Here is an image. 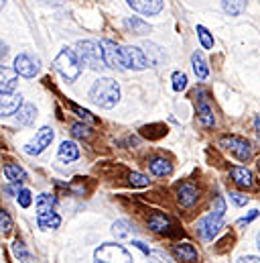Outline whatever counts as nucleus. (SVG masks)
Segmentation results:
<instances>
[{
	"label": "nucleus",
	"mask_w": 260,
	"mask_h": 263,
	"mask_svg": "<svg viewBox=\"0 0 260 263\" xmlns=\"http://www.w3.org/2000/svg\"><path fill=\"white\" fill-rule=\"evenodd\" d=\"M4 176H6V180L12 182V184H23V182H27L25 170L18 167V165H14V163H6V165H4Z\"/></svg>",
	"instance_id": "20"
},
{
	"label": "nucleus",
	"mask_w": 260,
	"mask_h": 263,
	"mask_svg": "<svg viewBox=\"0 0 260 263\" xmlns=\"http://www.w3.org/2000/svg\"><path fill=\"white\" fill-rule=\"evenodd\" d=\"M197 198H199V194H197V188H195L193 184L183 182V184L177 186V200H179L181 206L191 208L195 202H197Z\"/></svg>",
	"instance_id": "14"
},
{
	"label": "nucleus",
	"mask_w": 260,
	"mask_h": 263,
	"mask_svg": "<svg viewBox=\"0 0 260 263\" xmlns=\"http://www.w3.org/2000/svg\"><path fill=\"white\" fill-rule=\"evenodd\" d=\"M187 88V76L183 71H175L173 73V90L175 92H181Z\"/></svg>",
	"instance_id": "31"
},
{
	"label": "nucleus",
	"mask_w": 260,
	"mask_h": 263,
	"mask_svg": "<svg viewBox=\"0 0 260 263\" xmlns=\"http://www.w3.org/2000/svg\"><path fill=\"white\" fill-rule=\"evenodd\" d=\"M6 55H8V47H6V43H2V41H0V62H2Z\"/></svg>",
	"instance_id": "41"
},
{
	"label": "nucleus",
	"mask_w": 260,
	"mask_h": 263,
	"mask_svg": "<svg viewBox=\"0 0 260 263\" xmlns=\"http://www.w3.org/2000/svg\"><path fill=\"white\" fill-rule=\"evenodd\" d=\"M191 64H193L195 76H197L199 80H205V78L209 76V67H207L205 60H203V55H201L199 51H195L193 55H191Z\"/></svg>",
	"instance_id": "24"
},
{
	"label": "nucleus",
	"mask_w": 260,
	"mask_h": 263,
	"mask_svg": "<svg viewBox=\"0 0 260 263\" xmlns=\"http://www.w3.org/2000/svg\"><path fill=\"white\" fill-rule=\"evenodd\" d=\"M220 145L226 147L232 155H236L240 161H248L252 157V149H250V143L242 137H236V135H230V137H222L220 139Z\"/></svg>",
	"instance_id": "6"
},
{
	"label": "nucleus",
	"mask_w": 260,
	"mask_h": 263,
	"mask_svg": "<svg viewBox=\"0 0 260 263\" xmlns=\"http://www.w3.org/2000/svg\"><path fill=\"white\" fill-rule=\"evenodd\" d=\"M256 216H258V210H252V212H250V214H248L246 218H242V220H240L238 224H248V222H250V220H254Z\"/></svg>",
	"instance_id": "39"
},
{
	"label": "nucleus",
	"mask_w": 260,
	"mask_h": 263,
	"mask_svg": "<svg viewBox=\"0 0 260 263\" xmlns=\"http://www.w3.org/2000/svg\"><path fill=\"white\" fill-rule=\"evenodd\" d=\"M132 10L140 14H159L163 10V0H126Z\"/></svg>",
	"instance_id": "13"
},
{
	"label": "nucleus",
	"mask_w": 260,
	"mask_h": 263,
	"mask_svg": "<svg viewBox=\"0 0 260 263\" xmlns=\"http://www.w3.org/2000/svg\"><path fill=\"white\" fill-rule=\"evenodd\" d=\"M23 106V96L14 92H0V117L16 115Z\"/></svg>",
	"instance_id": "10"
},
{
	"label": "nucleus",
	"mask_w": 260,
	"mask_h": 263,
	"mask_svg": "<svg viewBox=\"0 0 260 263\" xmlns=\"http://www.w3.org/2000/svg\"><path fill=\"white\" fill-rule=\"evenodd\" d=\"M148 229L153 233H161V235H171V229H173V220L163 214V212H155L148 216Z\"/></svg>",
	"instance_id": "12"
},
{
	"label": "nucleus",
	"mask_w": 260,
	"mask_h": 263,
	"mask_svg": "<svg viewBox=\"0 0 260 263\" xmlns=\"http://www.w3.org/2000/svg\"><path fill=\"white\" fill-rule=\"evenodd\" d=\"M197 35H199V41L205 49H213V37L209 35V31L203 25H197Z\"/></svg>",
	"instance_id": "30"
},
{
	"label": "nucleus",
	"mask_w": 260,
	"mask_h": 263,
	"mask_svg": "<svg viewBox=\"0 0 260 263\" xmlns=\"http://www.w3.org/2000/svg\"><path fill=\"white\" fill-rule=\"evenodd\" d=\"M197 110H199V121L203 127H213V110L209 108L207 100L205 98H199V104H197Z\"/></svg>",
	"instance_id": "22"
},
{
	"label": "nucleus",
	"mask_w": 260,
	"mask_h": 263,
	"mask_svg": "<svg viewBox=\"0 0 260 263\" xmlns=\"http://www.w3.org/2000/svg\"><path fill=\"white\" fill-rule=\"evenodd\" d=\"M254 127H256V131H260V115L256 117V121H254Z\"/></svg>",
	"instance_id": "43"
},
{
	"label": "nucleus",
	"mask_w": 260,
	"mask_h": 263,
	"mask_svg": "<svg viewBox=\"0 0 260 263\" xmlns=\"http://www.w3.org/2000/svg\"><path fill=\"white\" fill-rule=\"evenodd\" d=\"M236 263H260L258 257H254V255H248V257H240Z\"/></svg>",
	"instance_id": "40"
},
{
	"label": "nucleus",
	"mask_w": 260,
	"mask_h": 263,
	"mask_svg": "<svg viewBox=\"0 0 260 263\" xmlns=\"http://www.w3.org/2000/svg\"><path fill=\"white\" fill-rule=\"evenodd\" d=\"M258 247H260V233H258Z\"/></svg>",
	"instance_id": "45"
},
{
	"label": "nucleus",
	"mask_w": 260,
	"mask_h": 263,
	"mask_svg": "<svg viewBox=\"0 0 260 263\" xmlns=\"http://www.w3.org/2000/svg\"><path fill=\"white\" fill-rule=\"evenodd\" d=\"M102 55H104V66L112 67V69H124V62H122V51L114 41L104 39L102 43Z\"/></svg>",
	"instance_id": "7"
},
{
	"label": "nucleus",
	"mask_w": 260,
	"mask_h": 263,
	"mask_svg": "<svg viewBox=\"0 0 260 263\" xmlns=\"http://www.w3.org/2000/svg\"><path fill=\"white\" fill-rule=\"evenodd\" d=\"M124 25H126V29L132 31L134 35H148L150 33V25L144 23L142 18H138V16H128L124 21Z\"/></svg>",
	"instance_id": "21"
},
{
	"label": "nucleus",
	"mask_w": 260,
	"mask_h": 263,
	"mask_svg": "<svg viewBox=\"0 0 260 263\" xmlns=\"http://www.w3.org/2000/svg\"><path fill=\"white\" fill-rule=\"evenodd\" d=\"M35 119H37V108H35L33 104H23L20 110L16 112V121H18V125H23V127L33 125Z\"/></svg>",
	"instance_id": "19"
},
{
	"label": "nucleus",
	"mask_w": 260,
	"mask_h": 263,
	"mask_svg": "<svg viewBox=\"0 0 260 263\" xmlns=\"http://www.w3.org/2000/svg\"><path fill=\"white\" fill-rule=\"evenodd\" d=\"M37 224L41 229H57L61 224V218L55 212H47V214H39L37 216Z\"/></svg>",
	"instance_id": "26"
},
{
	"label": "nucleus",
	"mask_w": 260,
	"mask_h": 263,
	"mask_svg": "<svg viewBox=\"0 0 260 263\" xmlns=\"http://www.w3.org/2000/svg\"><path fill=\"white\" fill-rule=\"evenodd\" d=\"M18 73L14 67L0 66V92H12L16 88Z\"/></svg>",
	"instance_id": "15"
},
{
	"label": "nucleus",
	"mask_w": 260,
	"mask_h": 263,
	"mask_svg": "<svg viewBox=\"0 0 260 263\" xmlns=\"http://www.w3.org/2000/svg\"><path fill=\"white\" fill-rule=\"evenodd\" d=\"M96 261L98 263H132V255L124 247L120 245H112V243H106V245H100L94 253Z\"/></svg>",
	"instance_id": "5"
},
{
	"label": "nucleus",
	"mask_w": 260,
	"mask_h": 263,
	"mask_svg": "<svg viewBox=\"0 0 260 263\" xmlns=\"http://www.w3.org/2000/svg\"><path fill=\"white\" fill-rule=\"evenodd\" d=\"M16 196H18V204H20L23 208H29V206H31V202H33V198H31V192H29L27 188H23V190H18V192H16Z\"/></svg>",
	"instance_id": "37"
},
{
	"label": "nucleus",
	"mask_w": 260,
	"mask_h": 263,
	"mask_svg": "<svg viewBox=\"0 0 260 263\" xmlns=\"http://www.w3.org/2000/svg\"><path fill=\"white\" fill-rule=\"evenodd\" d=\"M39 60L37 58H33V55H29V53H20V55H16V60H14V69H16V73L18 76H23V78H35L37 73H39Z\"/></svg>",
	"instance_id": "9"
},
{
	"label": "nucleus",
	"mask_w": 260,
	"mask_h": 263,
	"mask_svg": "<svg viewBox=\"0 0 260 263\" xmlns=\"http://www.w3.org/2000/svg\"><path fill=\"white\" fill-rule=\"evenodd\" d=\"M230 198H232V202H234L236 206H244V204H248V196H244V194H240V192H232Z\"/></svg>",
	"instance_id": "38"
},
{
	"label": "nucleus",
	"mask_w": 260,
	"mask_h": 263,
	"mask_svg": "<svg viewBox=\"0 0 260 263\" xmlns=\"http://www.w3.org/2000/svg\"><path fill=\"white\" fill-rule=\"evenodd\" d=\"M53 66H55V69L63 76L67 82L77 80L79 73H81V62H79L75 49H61V53L55 58Z\"/></svg>",
	"instance_id": "3"
},
{
	"label": "nucleus",
	"mask_w": 260,
	"mask_h": 263,
	"mask_svg": "<svg viewBox=\"0 0 260 263\" xmlns=\"http://www.w3.org/2000/svg\"><path fill=\"white\" fill-rule=\"evenodd\" d=\"M57 198L51 196V194H41L37 198V216L39 214H47V212H53V206H55Z\"/></svg>",
	"instance_id": "27"
},
{
	"label": "nucleus",
	"mask_w": 260,
	"mask_h": 263,
	"mask_svg": "<svg viewBox=\"0 0 260 263\" xmlns=\"http://www.w3.org/2000/svg\"><path fill=\"white\" fill-rule=\"evenodd\" d=\"M90 98L94 104H98L102 108H112V106H116V102L120 98V86L112 78H100L92 86Z\"/></svg>",
	"instance_id": "1"
},
{
	"label": "nucleus",
	"mask_w": 260,
	"mask_h": 263,
	"mask_svg": "<svg viewBox=\"0 0 260 263\" xmlns=\"http://www.w3.org/2000/svg\"><path fill=\"white\" fill-rule=\"evenodd\" d=\"M120 51H122L124 67H128V69H144L148 66V60H146V55L142 53L140 47L126 45V47H120Z\"/></svg>",
	"instance_id": "8"
},
{
	"label": "nucleus",
	"mask_w": 260,
	"mask_h": 263,
	"mask_svg": "<svg viewBox=\"0 0 260 263\" xmlns=\"http://www.w3.org/2000/svg\"><path fill=\"white\" fill-rule=\"evenodd\" d=\"M41 2H45V4H51V6H57V4H63L65 0H41Z\"/></svg>",
	"instance_id": "42"
},
{
	"label": "nucleus",
	"mask_w": 260,
	"mask_h": 263,
	"mask_svg": "<svg viewBox=\"0 0 260 263\" xmlns=\"http://www.w3.org/2000/svg\"><path fill=\"white\" fill-rule=\"evenodd\" d=\"M112 235L116 237V239H126L130 237V227L126 220H118V222H114V227H112Z\"/></svg>",
	"instance_id": "29"
},
{
	"label": "nucleus",
	"mask_w": 260,
	"mask_h": 263,
	"mask_svg": "<svg viewBox=\"0 0 260 263\" xmlns=\"http://www.w3.org/2000/svg\"><path fill=\"white\" fill-rule=\"evenodd\" d=\"M71 135L77 137V139H88V137H90V129H88V125H83V123H75V125L71 127Z\"/></svg>",
	"instance_id": "34"
},
{
	"label": "nucleus",
	"mask_w": 260,
	"mask_h": 263,
	"mask_svg": "<svg viewBox=\"0 0 260 263\" xmlns=\"http://www.w3.org/2000/svg\"><path fill=\"white\" fill-rule=\"evenodd\" d=\"M75 53L81 62V66H88L90 69H102L104 55H102V45L96 41H79L75 45Z\"/></svg>",
	"instance_id": "4"
},
{
	"label": "nucleus",
	"mask_w": 260,
	"mask_h": 263,
	"mask_svg": "<svg viewBox=\"0 0 260 263\" xmlns=\"http://www.w3.org/2000/svg\"><path fill=\"white\" fill-rule=\"evenodd\" d=\"M224 212H226V204H224V198H215V208L211 210V214H207L205 218H201L197 222V231L201 235L203 241H211L218 231L222 229V218H224Z\"/></svg>",
	"instance_id": "2"
},
{
	"label": "nucleus",
	"mask_w": 260,
	"mask_h": 263,
	"mask_svg": "<svg viewBox=\"0 0 260 263\" xmlns=\"http://www.w3.org/2000/svg\"><path fill=\"white\" fill-rule=\"evenodd\" d=\"M224 12L230 16H238L244 8H246V0H222Z\"/></svg>",
	"instance_id": "28"
},
{
	"label": "nucleus",
	"mask_w": 260,
	"mask_h": 263,
	"mask_svg": "<svg viewBox=\"0 0 260 263\" xmlns=\"http://www.w3.org/2000/svg\"><path fill=\"white\" fill-rule=\"evenodd\" d=\"M173 255L185 263H195L197 257H199V255H197V249H195L193 245H189V243H179V245H175V247H173Z\"/></svg>",
	"instance_id": "17"
},
{
	"label": "nucleus",
	"mask_w": 260,
	"mask_h": 263,
	"mask_svg": "<svg viewBox=\"0 0 260 263\" xmlns=\"http://www.w3.org/2000/svg\"><path fill=\"white\" fill-rule=\"evenodd\" d=\"M12 251H14V255L20 259L23 263H29L31 261V255H29V251L25 249V245L20 243V241H14V245H12Z\"/></svg>",
	"instance_id": "32"
},
{
	"label": "nucleus",
	"mask_w": 260,
	"mask_h": 263,
	"mask_svg": "<svg viewBox=\"0 0 260 263\" xmlns=\"http://www.w3.org/2000/svg\"><path fill=\"white\" fill-rule=\"evenodd\" d=\"M12 229V218L6 210H0V231L2 233H8Z\"/></svg>",
	"instance_id": "36"
},
{
	"label": "nucleus",
	"mask_w": 260,
	"mask_h": 263,
	"mask_svg": "<svg viewBox=\"0 0 260 263\" xmlns=\"http://www.w3.org/2000/svg\"><path fill=\"white\" fill-rule=\"evenodd\" d=\"M57 157H59L63 163H71V161H75V159L79 157V147H77L73 141H63L61 147H59Z\"/></svg>",
	"instance_id": "18"
},
{
	"label": "nucleus",
	"mask_w": 260,
	"mask_h": 263,
	"mask_svg": "<svg viewBox=\"0 0 260 263\" xmlns=\"http://www.w3.org/2000/svg\"><path fill=\"white\" fill-rule=\"evenodd\" d=\"M144 49H146V53H148V64H153V66H161V64L165 62V51H163L159 45H155V43H146Z\"/></svg>",
	"instance_id": "25"
},
{
	"label": "nucleus",
	"mask_w": 260,
	"mask_h": 263,
	"mask_svg": "<svg viewBox=\"0 0 260 263\" xmlns=\"http://www.w3.org/2000/svg\"><path fill=\"white\" fill-rule=\"evenodd\" d=\"M128 180H130V186H134V188H146L148 186V178L142 176V174H138V172H132Z\"/></svg>",
	"instance_id": "33"
},
{
	"label": "nucleus",
	"mask_w": 260,
	"mask_h": 263,
	"mask_svg": "<svg viewBox=\"0 0 260 263\" xmlns=\"http://www.w3.org/2000/svg\"><path fill=\"white\" fill-rule=\"evenodd\" d=\"M230 174H232V180H234L240 188H244V190L254 188V176H252L246 167H232Z\"/></svg>",
	"instance_id": "16"
},
{
	"label": "nucleus",
	"mask_w": 260,
	"mask_h": 263,
	"mask_svg": "<svg viewBox=\"0 0 260 263\" xmlns=\"http://www.w3.org/2000/svg\"><path fill=\"white\" fill-rule=\"evenodd\" d=\"M4 2H6V0H0V10H2V6H4Z\"/></svg>",
	"instance_id": "44"
},
{
	"label": "nucleus",
	"mask_w": 260,
	"mask_h": 263,
	"mask_svg": "<svg viewBox=\"0 0 260 263\" xmlns=\"http://www.w3.org/2000/svg\"><path fill=\"white\" fill-rule=\"evenodd\" d=\"M53 137H55V135H53V131H51L49 127H43L41 131L37 133L35 141L27 145V149H25V151H27L29 155H39V153H43V151H45V149L51 145Z\"/></svg>",
	"instance_id": "11"
},
{
	"label": "nucleus",
	"mask_w": 260,
	"mask_h": 263,
	"mask_svg": "<svg viewBox=\"0 0 260 263\" xmlns=\"http://www.w3.org/2000/svg\"><path fill=\"white\" fill-rule=\"evenodd\" d=\"M148 167H150V172H153L155 176H159V178H165V176H169V174L173 172V165H171L167 159H161V157L153 159V161L148 163Z\"/></svg>",
	"instance_id": "23"
},
{
	"label": "nucleus",
	"mask_w": 260,
	"mask_h": 263,
	"mask_svg": "<svg viewBox=\"0 0 260 263\" xmlns=\"http://www.w3.org/2000/svg\"><path fill=\"white\" fill-rule=\"evenodd\" d=\"M71 108H73V112H75L81 121H85V123H96V119L92 117L90 110H85V108H81V106H77V104H71Z\"/></svg>",
	"instance_id": "35"
}]
</instances>
